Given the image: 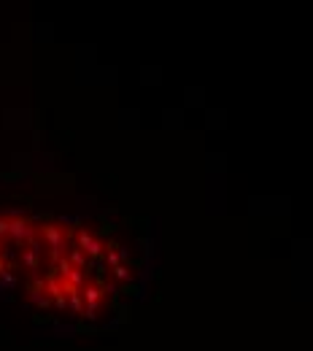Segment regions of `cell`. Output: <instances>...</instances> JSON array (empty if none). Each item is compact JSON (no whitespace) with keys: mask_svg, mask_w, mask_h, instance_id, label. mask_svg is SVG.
I'll return each mask as SVG.
<instances>
[{"mask_svg":"<svg viewBox=\"0 0 313 351\" xmlns=\"http://www.w3.org/2000/svg\"><path fill=\"white\" fill-rule=\"evenodd\" d=\"M140 270L130 227L103 219L0 217V295L62 319H97L130 292Z\"/></svg>","mask_w":313,"mask_h":351,"instance_id":"6da1fadb","label":"cell"}]
</instances>
